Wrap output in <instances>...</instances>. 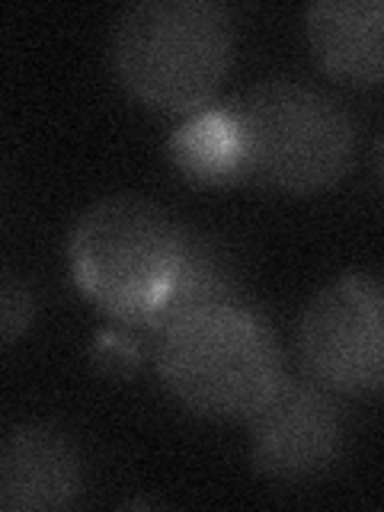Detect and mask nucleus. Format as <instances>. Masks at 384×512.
<instances>
[{
  "instance_id": "obj_1",
  "label": "nucleus",
  "mask_w": 384,
  "mask_h": 512,
  "mask_svg": "<svg viewBox=\"0 0 384 512\" xmlns=\"http://www.w3.org/2000/svg\"><path fill=\"white\" fill-rule=\"evenodd\" d=\"M186 250L189 240L180 224L138 196L90 205L71 231L77 285L125 324H157L183 272Z\"/></svg>"
},
{
  "instance_id": "obj_2",
  "label": "nucleus",
  "mask_w": 384,
  "mask_h": 512,
  "mask_svg": "<svg viewBox=\"0 0 384 512\" xmlns=\"http://www.w3.org/2000/svg\"><path fill=\"white\" fill-rule=\"evenodd\" d=\"M157 365L189 410L221 420L253 416L282 381L276 336L237 301L208 304L160 327Z\"/></svg>"
},
{
  "instance_id": "obj_3",
  "label": "nucleus",
  "mask_w": 384,
  "mask_h": 512,
  "mask_svg": "<svg viewBox=\"0 0 384 512\" xmlns=\"http://www.w3.org/2000/svg\"><path fill=\"white\" fill-rule=\"evenodd\" d=\"M122 84L160 112L208 103L231 64V23L208 0H141L112 36Z\"/></svg>"
},
{
  "instance_id": "obj_4",
  "label": "nucleus",
  "mask_w": 384,
  "mask_h": 512,
  "mask_svg": "<svg viewBox=\"0 0 384 512\" xmlns=\"http://www.w3.org/2000/svg\"><path fill=\"white\" fill-rule=\"evenodd\" d=\"M234 125L244 170L288 192L333 186L356 148L346 109L298 80L256 84L237 103Z\"/></svg>"
},
{
  "instance_id": "obj_5",
  "label": "nucleus",
  "mask_w": 384,
  "mask_h": 512,
  "mask_svg": "<svg viewBox=\"0 0 384 512\" xmlns=\"http://www.w3.org/2000/svg\"><path fill=\"white\" fill-rule=\"evenodd\" d=\"M384 298L375 276L330 282L301 317V352L333 391L375 394L384 381Z\"/></svg>"
},
{
  "instance_id": "obj_6",
  "label": "nucleus",
  "mask_w": 384,
  "mask_h": 512,
  "mask_svg": "<svg viewBox=\"0 0 384 512\" xmlns=\"http://www.w3.org/2000/svg\"><path fill=\"white\" fill-rule=\"evenodd\" d=\"M253 461L272 477H311L340 452V413L324 391L304 381H279L253 416Z\"/></svg>"
},
{
  "instance_id": "obj_7",
  "label": "nucleus",
  "mask_w": 384,
  "mask_h": 512,
  "mask_svg": "<svg viewBox=\"0 0 384 512\" xmlns=\"http://www.w3.org/2000/svg\"><path fill=\"white\" fill-rule=\"evenodd\" d=\"M84 484L77 448L52 426H20L0 439V509L52 512Z\"/></svg>"
},
{
  "instance_id": "obj_8",
  "label": "nucleus",
  "mask_w": 384,
  "mask_h": 512,
  "mask_svg": "<svg viewBox=\"0 0 384 512\" xmlns=\"http://www.w3.org/2000/svg\"><path fill=\"white\" fill-rule=\"evenodd\" d=\"M308 36L324 68L352 84H378L384 71L381 0H317L308 7Z\"/></svg>"
},
{
  "instance_id": "obj_9",
  "label": "nucleus",
  "mask_w": 384,
  "mask_h": 512,
  "mask_svg": "<svg viewBox=\"0 0 384 512\" xmlns=\"http://www.w3.org/2000/svg\"><path fill=\"white\" fill-rule=\"evenodd\" d=\"M173 154L196 180H224L244 170L234 112H205L173 135Z\"/></svg>"
},
{
  "instance_id": "obj_10",
  "label": "nucleus",
  "mask_w": 384,
  "mask_h": 512,
  "mask_svg": "<svg viewBox=\"0 0 384 512\" xmlns=\"http://www.w3.org/2000/svg\"><path fill=\"white\" fill-rule=\"evenodd\" d=\"M36 317V298L20 276L0 272V343L20 340Z\"/></svg>"
},
{
  "instance_id": "obj_11",
  "label": "nucleus",
  "mask_w": 384,
  "mask_h": 512,
  "mask_svg": "<svg viewBox=\"0 0 384 512\" xmlns=\"http://www.w3.org/2000/svg\"><path fill=\"white\" fill-rule=\"evenodd\" d=\"M100 346H103V359H106V365H112V362H119L122 368H132V346H125L122 340H116V336H106V340H100Z\"/></svg>"
}]
</instances>
